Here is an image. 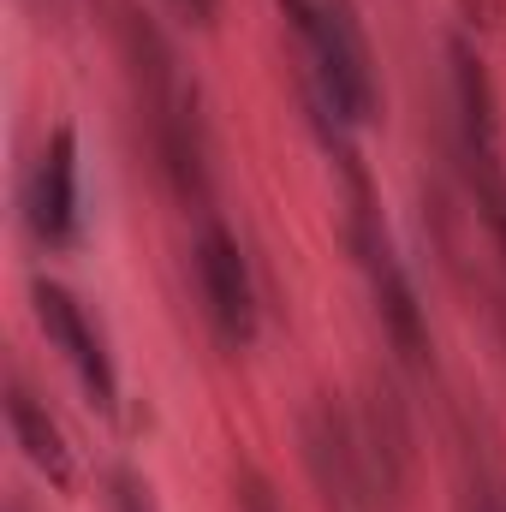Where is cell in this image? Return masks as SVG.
I'll return each mask as SVG.
<instances>
[{"label":"cell","instance_id":"7","mask_svg":"<svg viewBox=\"0 0 506 512\" xmlns=\"http://www.w3.org/2000/svg\"><path fill=\"white\" fill-rule=\"evenodd\" d=\"M447 60H453L459 149H465V155H501V102H495V84H489L483 54H477L465 36H453V42H447Z\"/></svg>","mask_w":506,"mask_h":512},{"label":"cell","instance_id":"12","mask_svg":"<svg viewBox=\"0 0 506 512\" xmlns=\"http://www.w3.org/2000/svg\"><path fill=\"white\" fill-rule=\"evenodd\" d=\"M179 12H185L191 24H215V12H221V0H179Z\"/></svg>","mask_w":506,"mask_h":512},{"label":"cell","instance_id":"10","mask_svg":"<svg viewBox=\"0 0 506 512\" xmlns=\"http://www.w3.org/2000/svg\"><path fill=\"white\" fill-rule=\"evenodd\" d=\"M108 512H155V495H149V483L126 471V465H114L108 471Z\"/></svg>","mask_w":506,"mask_h":512},{"label":"cell","instance_id":"2","mask_svg":"<svg viewBox=\"0 0 506 512\" xmlns=\"http://www.w3.org/2000/svg\"><path fill=\"white\" fill-rule=\"evenodd\" d=\"M298 441H304V465H310L322 501L334 512H370L381 501L376 477H370V459H364V435H358V423L334 399H316L304 411Z\"/></svg>","mask_w":506,"mask_h":512},{"label":"cell","instance_id":"11","mask_svg":"<svg viewBox=\"0 0 506 512\" xmlns=\"http://www.w3.org/2000/svg\"><path fill=\"white\" fill-rule=\"evenodd\" d=\"M280 6H286V18L298 24V36H304V30L316 24V0H280Z\"/></svg>","mask_w":506,"mask_h":512},{"label":"cell","instance_id":"8","mask_svg":"<svg viewBox=\"0 0 506 512\" xmlns=\"http://www.w3.org/2000/svg\"><path fill=\"white\" fill-rule=\"evenodd\" d=\"M6 429H12V441H18V453H24L54 489H72V447H66L60 423L48 417V405H36V393L24 382L6 387Z\"/></svg>","mask_w":506,"mask_h":512},{"label":"cell","instance_id":"9","mask_svg":"<svg viewBox=\"0 0 506 512\" xmlns=\"http://www.w3.org/2000/svg\"><path fill=\"white\" fill-rule=\"evenodd\" d=\"M233 507L239 512H286V501L274 495V483L256 471L251 459H239L233 465Z\"/></svg>","mask_w":506,"mask_h":512},{"label":"cell","instance_id":"6","mask_svg":"<svg viewBox=\"0 0 506 512\" xmlns=\"http://www.w3.org/2000/svg\"><path fill=\"white\" fill-rule=\"evenodd\" d=\"M30 227L42 245H72L78 239V131L54 126V137L36 155L30 191H24Z\"/></svg>","mask_w":506,"mask_h":512},{"label":"cell","instance_id":"13","mask_svg":"<svg viewBox=\"0 0 506 512\" xmlns=\"http://www.w3.org/2000/svg\"><path fill=\"white\" fill-rule=\"evenodd\" d=\"M471 512H506V495H483V501H471Z\"/></svg>","mask_w":506,"mask_h":512},{"label":"cell","instance_id":"5","mask_svg":"<svg viewBox=\"0 0 506 512\" xmlns=\"http://www.w3.org/2000/svg\"><path fill=\"white\" fill-rule=\"evenodd\" d=\"M36 322H42V334L60 346V358L72 364V376L84 382V393L102 405V411H114V399H120V382H114V364H108V346H102V334L90 328V316H84V304L60 286V280H36Z\"/></svg>","mask_w":506,"mask_h":512},{"label":"cell","instance_id":"1","mask_svg":"<svg viewBox=\"0 0 506 512\" xmlns=\"http://www.w3.org/2000/svg\"><path fill=\"white\" fill-rule=\"evenodd\" d=\"M126 60L137 72L143 108H149V137H155L161 179L173 185L179 203L203 209L209 203V137H203V120H197V96L185 90V78L173 66V48L161 42L149 12L126 18Z\"/></svg>","mask_w":506,"mask_h":512},{"label":"cell","instance_id":"4","mask_svg":"<svg viewBox=\"0 0 506 512\" xmlns=\"http://www.w3.org/2000/svg\"><path fill=\"white\" fill-rule=\"evenodd\" d=\"M197 286H203V310L215 322V334L227 346H251L256 334V280H251V262L239 251V239L209 215L203 233H197Z\"/></svg>","mask_w":506,"mask_h":512},{"label":"cell","instance_id":"3","mask_svg":"<svg viewBox=\"0 0 506 512\" xmlns=\"http://www.w3.org/2000/svg\"><path fill=\"white\" fill-rule=\"evenodd\" d=\"M304 42H310V60H316L322 102L352 126L376 120V72H370V48H364L352 12L334 6V0H316V24L304 30Z\"/></svg>","mask_w":506,"mask_h":512}]
</instances>
